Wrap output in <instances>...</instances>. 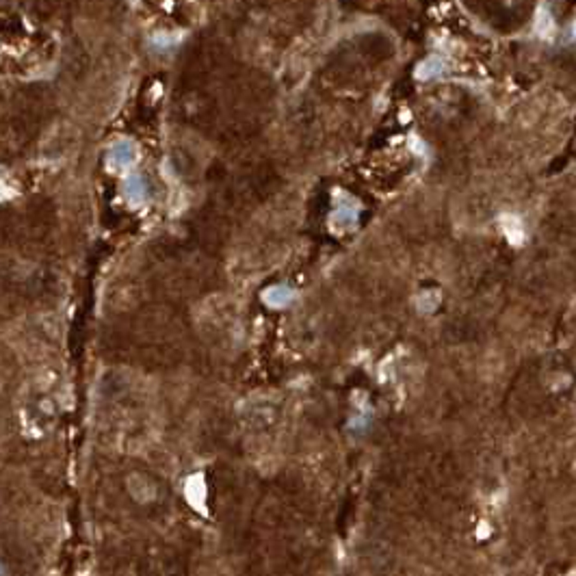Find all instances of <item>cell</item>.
Returning <instances> with one entry per match:
<instances>
[{
  "instance_id": "obj_1",
  "label": "cell",
  "mask_w": 576,
  "mask_h": 576,
  "mask_svg": "<svg viewBox=\"0 0 576 576\" xmlns=\"http://www.w3.org/2000/svg\"><path fill=\"white\" fill-rule=\"evenodd\" d=\"M137 156H139V150L135 146V141L119 139L109 150V160L106 163H109V169L113 171H126L137 163Z\"/></svg>"
},
{
  "instance_id": "obj_2",
  "label": "cell",
  "mask_w": 576,
  "mask_h": 576,
  "mask_svg": "<svg viewBox=\"0 0 576 576\" xmlns=\"http://www.w3.org/2000/svg\"><path fill=\"white\" fill-rule=\"evenodd\" d=\"M124 195H126V200H128L130 204H135V206H141L143 202H146L148 200V185H146V180H143V176L133 173V176L126 178Z\"/></svg>"
},
{
  "instance_id": "obj_3",
  "label": "cell",
  "mask_w": 576,
  "mask_h": 576,
  "mask_svg": "<svg viewBox=\"0 0 576 576\" xmlns=\"http://www.w3.org/2000/svg\"><path fill=\"white\" fill-rule=\"evenodd\" d=\"M293 297H295L293 288L286 286V284L269 286L266 291L262 293V301L266 305H271V308H284V305H288V303L293 301Z\"/></svg>"
},
{
  "instance_id": "obj_4",
  "label": "cell",
  "mask_w": 576,
  "mask_h": 576,
  "mask_svg": "<svg viewBox=\"0 0 576 576\" xmlns=\"http://www.w3.org/2000/svg\"><path fill=\"white\" fill-rule=\"evenodd\" d=\"M442 71H444V61H442L440 57H429V59H425V61L418 65L416 76H418L421 81H431V78L440 76Z\"/></svg>"
},
{
  "instance_id": "obj_5",
  "label": "cell",
  "mask_w": 576,
  "mask_h": 576,
  "mask_svg": "<svg viewBox=\"0 0 576 576\" xmlns=\"http://www.w3.org/2000/svg\"><path fill=\"white\" fill-rule=\"evenodd\" d=\"M357 221V206H338L332 214V223H355Z\"/></svg>"
}]
</instances>
